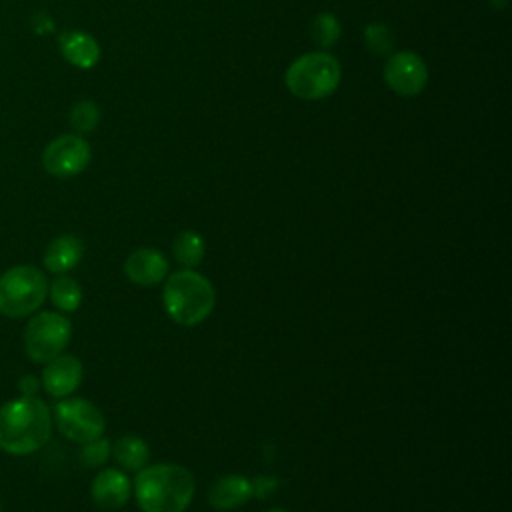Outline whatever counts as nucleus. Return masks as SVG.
I'll use <instances>...</instances> for the list:
<instances>
[{
  "mask_svg": "<svg viewBox=\"0 0 512 512\" xmlns=\"http://www.w3.org/2000/svg\"><path fill=\"white\" fill-rule=\"evenodd\" d=\"M52 410L40 396H18L0 404V450L10 456L38 452L52 436Z\"/></svg>",
  "mask_w": 512,
  "mask_h": 512,
  "instance_id": "nucleus-1",
  "label": "nucleus"
},
{
  "mask_svg": "<svg viewBox=\"0 0 512 512\" xmlns=\"http://www.w3.org/2000/svg\"><path fill=\"white\" fill-rule=\"evenodd\" d=\"M194 490L192 472L172 462L146 464L132 482V492L142 512H184L194 498Z\"/></svg>",
  "mask_w": 512,
  "mask_h": 512,
  "instance_id": "nucleus-2",
  "label": "nucleus"
},
{
  "mask_svg": "<svg viewBox=\"0 0 512 512\" xmlns=\"http://www.w3.org/2000/svg\"><path fill=\"white\" fill-rule=\"evenodd\" d=\"M162 304L172 322L192 328L212 314L216 306V290L204 274L182 268L164 278Z\"/></svg>",
  "mask_w": 512,
  "mask_h": 512,
  "instance_id": "nucleus-3",
  "label": "nucleus"
},
{
  "mask_svg": "<svg viewBox=\"0 0 512 512\" xmlns=\"http://www.w3.org/2000/svg\"><path fill=\"white\" fill-rule=\"evenodd\" d=\"M48 298V278L34 264H14L0 274V314L12 320L28 318Z\"/></svg>",
  "mask_w": 512,
  "mask_h": 512,
  "instance_id": "nucleus-4",
  "label": "nucleus"
},
{
  "mask_svg": "<svg viewBox=\"0 0 512 512\" xmlns=\"http://www.w3.org/2000/svg\"><path fill=\"white\" fill-rule=\"evenodd\" d=\"M340 62L328 52H308L298 56L286 70V88L302 100L330 96L340 84Z\"/></svg>",
  "mask_w": 512,
  "mask_h": 512,
  "instance_id": "nucleus-5",
  "label": "nucleus"
},
{
  "mask_svg": "<svg viewBox=\"0 0 512 512\" xmlns=\"http://www.w3.org/2000/svg\"><path fill=\"white\" fill-rule=\"evenodd\" d=\"M72 338V322L56 310L34 312L24 328L22 344L34 364H46L60 356Z\"/></svg>",
  "mask_w": 512,
  "mask_h": 512,
  "instance_id": "nucleus-6",
  "label": "nucleus"
},
{
  "mask_svg": "<svg viewBox=\"0 0 512 512\" xmlns=\"http://www.w3.org/2000/svg\"><path fill=\"white\" fill-rule=\"evenodd\" d=\"M52 410V422L56 430L70 442L84 444L98 436H104L106 418L102 410L80 396L60 398Z\"/></svg>",
  "mask_w": 512,
  "mask_h": 512,
  "instance_id": "nucleus-7",
  "label": "nucleus"
},
{
  "mask_svg": "<svg viewBox=\"0 0 512 512\" xmlns=\"http://www.w3.org/2000/svg\"><path fill=\"white\" fill-rule=\"evenodd\" d=\"M90 156V144L80 134H62L46 144L42 166L50 176L72 178L86 170Z\"/></svg>",
  "mask_w": 512,
  "mask_h": 512,
  "instance_id": "nucleus-8",
  "label": "nucleus"
},
{
  "mask_svg": "<svg viewBox=\"0 0 512 512\" xmlns=\"http://www.w3.org/2000/svg\"><path fill=\"white\" fill-rule=\"evenodd\" d=\"M384 82L400 96H416L428 82V68L416 52H396L384 66Z\"/></svg>",
  "mask_w": 512,
  "mask_h": 512,
  "instance_id": "nucleus-9",
  "label": "nucleus"
},
{
  "mask_svg": "<svg viewBox=\"0 0 512 512\" xmlns=\"http://www.w3.org/2000/svg\"><path fill=\"white\" fill-rule=\"evenodd\" d=\"M84 380V366L80 358L72 354H60L44 364L40 384L44 392L52 398H66L72 396Z\"/></svg>",
  "mask_w": 512,
  "mask_h": 512,
  "instance_id": "nucleus-10",
  "label": "nucleus"
},
{
  "mask_svg": "<svg viewBox=\"0 0 512 512\" xmlns=\"http://www.w3.org/2000/svg\"><path fill=\"white\" fill-rule=\"evenodd\" d=\"M124 274L136 286H158L168 276V258L152 246L136 248L124 260Z\"/></svg>",
  "mask_w": 512,
  "mask_h": 512,
  "instance_id": "nucleus-11",
  "label": "nucleus"
},
{
  "mask_svg": "<svg viewBox=\"0 0 512 512\" xmlns=\"http://www.w3.org/2000/svg\"><path fill=\"white\" fill-rule=\"evenodd\" d=\"M132 494V480L120 468H104L100 470L90 484L92 502L102 510H118L122 508Z\"/></svg>",
  "mask_w": 512,
  "mask_h": 512,
  "instance_id": "nucleus-12",
  "label": "nucleus"
},
{
  "mask_svg": "<svg viewBox=\"0 0 512 512\" xmlns=\"http://www.w3.org/2000/svg\"><path fill=\"white\" fill-rule=\"evenodd\" d=\"M84 258V242L74 234H60L50 240L42 254L44 270L58 276L74 270Z\"/></svg>",
  "mask_w": 512,
  "mask_h": 512,
  "instance_id": "nucleus-13",
  "label": "nucleus"
},
{
  "mask_svg": "<svg viewBox=\"0 0 512 512\" xmlns=\"http://www.w3.org/2000/svg\"><path fill=\"white\" fill-rule=\"evenodd\" d=\"M252 498V482L240 474H224L208 488V504L214 510H236Z\"/></svg>",
  "mask_w": 512,
  "mask_h": 512,
  "instance_id": "nucleus-14",
  "label": "nucleus"
},
{
  "mask_svg": "<svg viewBox=\"0 0 512 512\" xmlns=\"http://www.w3.org/2000/svg\"><path fill=\"white\" fill-rule=\"evenodd\" d=\"M60 54L76 68L88 70L100 60V46L94 36L82 30H68L60 36Z\"/></svg>",
  "mask_w": 512,
  "mask_h": 512,
  "instance_id": "nucleus-15",
  "label": "nucleus"
},
{
  "mask_svg": "<svg viewBox=\"0 0 512 512\" xmlns=\"http://www.w3.org/2000/svg\"><path fill=\"white\" fill-rule=\"evenodd\" d=\"M112 456L122 470L138 472L148 464L150 448L144 442V438L136 434H126L112 444Z\"/></svg>",
  "mask_w": 512,
  "mask_h": 512,
  "instance_id": "nucleus-16",
  "label": "nucleus"
},
{
  "mask_svg": "<svg viewBox=\"0 0 512 512\" xmlns=\"http://www.w3.org/2000/svg\"><path fill=\"white\" fill-rule=\"evenodd\" d=\"M48 298L58 312H76L82 304V286L72 276L58 274L48 282Z\"/></svg>",
  "mask_w": 512,
  "mask_h": 512,
  "instance_id": "nucleus-17",
  "label": "nucleus"
},
{
  "mask_svg": "<svg viewBox=\"0 0 512 512\" xmlns=\"http://www.w3.org/2000/svg\"><path fill=\"white\" fill-rule=\"evenodd\" d=\"M172 256L182 268L194 270L206 256V242L196 230H182L172 242Z\"/></svg>",
  "mask_w": 512,
  "mask_h": 512,
  "instance_id": "nucleus-18",
  "label": "nucleus"
},
{
  "mask_svg": "<svg viewBox=\"0 0 512 512\" xmlns=\"http://www.w3.org/2000/svg\"><path fill=\"white\" fill-rule=\"evenodd\" d=\"M310 34L316 46L320 48H330L338 38H340V22L334 14L322 12L314 18L310 26Z\"/></svg>",
  "mask_w": 512,
  "mask_h": 512,
  "instance_id": "nucleus-19",
  "label": "nucleus"
},
{
  "mask_svg": "<svg viewBox=\"0 0 512 512\" xmlns=\"http://www.w3.org/2000/svg\"><path fill=\"white\" fill-rule=\"evenodd\" d=\"M100 122V110L92 100H80L70 110V124L76 132H92Z\"/></svg>",
  "mask_w": 512,
  "mask_h": 512,
  "instance_id": "nucleus-20",
  "label": "nucleus"
},
{
  "mask_svg": "<svg viewBox=\"0 0 512 512\" xmlns=\"http://www.w3.org/2000/svg\"><path fill=\"white\" fill-rule=\"evenodd\" d=\"M364 44H366V48L372 54L384 56V54H388L392 50L394 38H392V32H390V28L386 24L374 22V24H368L364 28Z\"/></svg>",
  "mask_w": 512,
  "mask_h": 512,
  "instance_id": "nucleus-21",
  "label": "nucleus"
},
{
  "mask_svg": "<svg viewBox=\"0 0 512 512\" xmlns=\"http://www.w3.org/2000/svg\"><path fill=\"white\" fill-rule=\"evenodd\" d=\"M112 454V444L108 438L104 436H98L94 440H88L84 444H80V460L86 464V466H102Z\"/></svg>",
  "mask_w": 512,
  "mask_h": 512,
  "instance_id": "nucleus-22",
  "label": "nucleus"
},
{
  "mask_svg": "<svg viewBox=\"0 0 512 512\" xmlns=\"http://www.w3.org/2000/svg\"><path fill=\"white\" fill-rule=\"evenodd\" d=\"M250 482H252V496L262 498V500L268 498L270 494H274L276 486H278V480L272 476H256Z\"/></svg>",
  "mask_w": 512,
  "mask_h": 512,
  "instance_id": "nucleus-23",
  "label": "nucleus"
},
{
  "mask_svg": "<svg viewBox=\"0 0 512 512\" xmlns=\"http://www.w3.org/2000/svg\"><path fill=\"white\" fill-rule=\"evenodd\" d=\"M42 388L40 384V378H36L34 374H26L18 380V390H20V396H38V390Z\"/></svg>",
  "mask_w": 512,
  "mask_h": 512,
  "instance_id": "nucleus-24",
  "label": "nucleus"
},
{
  "mask_svg": "<svg viewBox=\"0 0 512 512\" xmlns=\"http://www.w3.org/2000/svg\"><path fill=\"white\" fill-rule=\"evenodd\" d=\"M266 512H288V510H284V508H270V510H266Z\"/></svg>",
  "mask_w": 512,
  "mask_h": 512,
  "instance_id": "nucleus-25",
  "label": "nucleus"
},
{
  "mask_svg": "<svg viewBox=\"0 0 512 512\" xmlns=\"http://www.w3.org/2000/svg\"><path fill=\"white\" fill-rule=\"evenodd\" d=\"M0 512H2V502H0Z\"/></svg>",
  "mask_w": 512,
  "mask_h": 512,
  "instance_id": "nucleus-26",
  "label": "nucleus"
}]
</instances>
